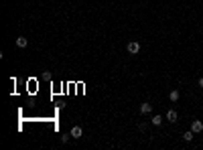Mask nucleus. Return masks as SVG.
<instances>
[{"mask_svg":"<svg viewBox=\"0 0 203 150\" xmlns=\"http://www.w3.org/2000/svg\"><path fill=\"white\" fill-rule=\"evenodd\" d=\"M126 51H128L130 55H136L138 51H140V43H138V41H130V43L126 45Z\"/></svg>","mask_w":203,"mask_h":150,"instance_id":"1","label":"nucleus"},{"mask_svg":"<svg viewBox=\"0 0 203 150\" xmlns=\"http://www.w3.org/2000/svg\"><path fill=\"white\" fill-rule=\"evenodd\" d=\"M191 130L195 132V134L203 132V122H201V120H193V122H191Z\"/></svg>","mask_w":203,"mask_h":150,"instance_id":"2","label":"nucleus"},{"mask_svg":"<svg viewBox=\"0 0 203 150\" xmlns=\"http://www.w3.org/2000/svg\"><path fill=\"white\" fill-rule=\"evenodd\" d=\"M81 134H83V130H81V126H73V128H71V138L79 140V138H81Z\"/></svg>","mask_w":203,"mask_h":150,"instance_id":"3","label":"nucleus"},{"mask_svg":"<svg viewBox=\"0 0 203 150\" xmlns=\"http://www.w3.org/2000/svg\"><path fill=\"white\" fill-rule=\"evenodd\" d=\"M150 112H152V104H148V101L140 104V114L142 116H146V114H150Z\"/></svg>","mask_w":203,"mask_h":150,"instance_id":"4","label":"nucleus"},{"mask_svg":"<svg viewBox=\"0 0 203 150\" xmlns=\"http://www.w3.org/2000/svg\"><path fill=\"white\" fill-rule=\"evenodd\" d=\"M167 120H169L171 124H175L177 120H179V116H177V112H175V110H169V112H167Z\"/></svg>","mask_w":203,"mask_h":150,"instance_id":"5","label":"nucleus"},{"mask_svg":"<svg viewBox=\"0 0 203 150\" xmlns=\"http://www.w3.org/2000/svg\"><path fill=\"white\" fill-rule=\"evenodd\" d=\"M29 45V39L27 37H19L16 39V47H20V49H24V47Z\"/></svg>","mask_w":203,"mask_h":150,"instance_id":"6","label":"nucleus"},{"mask_svg":"<svg viewBox=\"0 0 203 150\" xmlns=\"http://www.w3.org/2000/svg\"><path fill=\"white\" fill-rule=\"evenodd\" d=\"M150 122H152L154 126H161V124H163V116L161 114H154L152 118H150Z\"/></svg>","mask_w":203,"mask_h":150,"instance_id":"7","label":"nucleus"},{"mask_svg":"<svg viewBox=\"0 0 203 150\" xmlns=\"http://www.w3.org/2000/svg\"><path fill=\"white\" fill-rule=\"evenodd\" d=\"M179 97H181L179 89H173V91L169 93V100H171V101H179Z\"/></svg>","mask_w":203,"mask_h":150,"instance_id":"8","label":"nucleus"},{"mask_svg":"<svg viewBox=\"0 0 203 150\" xmlns=\"http://www.w3.org/2000/svg\"><path fill=\"white\" fill-rule=\"evenodd\" d=\"M193 134H195V132H193V130L185 132V134H183V140H185V142H191V140H193Z\"/></svg>","mask_w":203,"mask_h":150,"instance_id":"9","label":"nucleus"},{"mask_svg":"<svg viewBox=\"0 0 203 150\" xmlns=\"http://www.w3.org/2000/svg\"><path fill=\"white\" fill-rule=\"evenodd\" d=\"M69 138H71V132H69V134H61V142H63V144H67Z\"/></svg>","mask_w":203,"mask_h":150,"instance_id":"10","label":"nucleus"},{"mask_svg":"<svg viewBox=\"0 0 203 150\" xmlns=\"http://www.w3.org/2000/svg\"><path fill=\"white\" fill-rule=\"evenodd\" d=\"M197 83H199V87H203V77H199V81H197Z\"/></svg>","mask_w":203,"mask_h":150,"instance_id":"11","label":"nucleus"}]
</instances>
